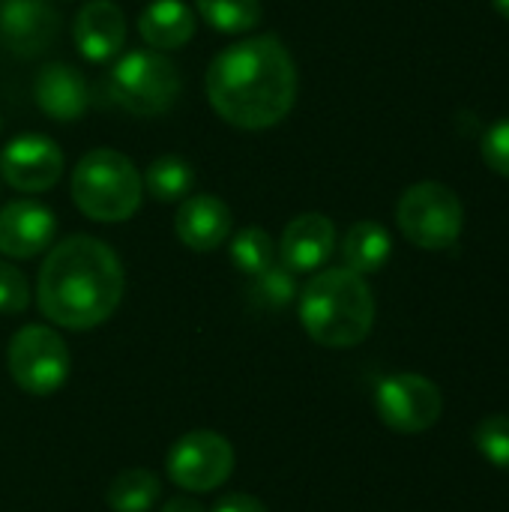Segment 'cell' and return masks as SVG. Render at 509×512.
Returning <instances> with one entry per match:
<instances>
[{
  "mask_svg": "<svg viewBox=\"0 0 509 512\" xmlns=\"http://www.w3.org/2000/svg\"><path fill=\"white\" fill-rule=\"evenodd\" d=\"M204 90L225 123L249 132L270 129L297 102V66L279 36H249L210 60Z\"/></svg>",
  "mask_w": 509,
  "mask_h": 512,
  "instance_id": "obj_1",
  "label": "cell"
},
{
  "mask_svg": "<svg viewBox=\"0 0 509 512\" xmlns=\"http://www.w3.org/2000/svg\"><path fill=\"white\" fill-rule=\"evenodd\" d=\"M126 291L123 264L114 249L90 234H75L51 246L39 267L36 303L42 315L66 330L105 324Z\"/></svg>",
  "mask_w": 509,
  "mask_h": 512,
  "instance_id": "obj_2",
  "label": "cell"
},
{
  "mask_svg": "<svg viewBox=\"0 0 509 512\" xmlns=\"http://www.w3.org/2000/svg\"><path fill=\"white\" fill-rule=\"evenodd\" d=\"M300 324L324 348H354L375 324V297L348 267L315 273L300 291Z\"/></svg>",
  "mask_w": 509,
  "mask_h": 512,
  "instance_id": "obj_3",
  "label": "cell"
},
{
  "mask_svg": "<svg viewBox=\"0 0 509 512\" xmlns=\"http://www.w3.org/2000/svg\"><path fill=\"white\" fill-rule=\"evenodd\" d=\"M144 177L129 156L111 147L90 150L72 171V201L93 222H126L138 213Z\"/></svg>",
  "mask_w": 509,
  "mask_h": 512,
  "instance_id": "obj_4",
  "label": "cell"
},
{
  "mask_svg": "<svg viewBox=\"0 0 509 512\" xmlns=\"http://www.w3.org/2000/svg\"><path fill=\"white\" fill-rule=\"evenodd\" d=\"M396 222L405 240L420 249L441 252L450 249L465 228V207L459 195L435 180H423L405 189L396 204Z\"/></svg>",
  "mask_w": 509,
  "mask_h": 512,
  "instance_id": "obj_5",
  "label": "cell"
},
{
  "mask_svg": "<svg viewBox=\"0 0 509 512\" xmlns=\"http://www.w3.org/2000/svg\"><path fill=\"white\" fill-rule=\"evenodd\" d=\"M6 366L18 390H24L27 396L45 399L66 384L72 357L57 330L45 324H27L9 339Z\"/></svg>",
  "mask_w": 509,
  "mask_h": 512,
  "instance_id": "obj_6",
  "label": "cell"
},
{
  "mask_svg": "<svg viewBox=\"0 0 509 512\" xmlns=\"http://www.w3.org/2000/svg\"><path fill=\"white\" fill-rule=\"evenodd\" d=\"M180 72L162 51H129L111 69L117 102L141 117L165 114L180 96Z\"/></svg>",
  "mask_w": 509,
  "mask_h": 512,
  "instance_id": "obj_7",
  "label": "cell"
},
{
  "mask_svg": "<svg viewBox=\"0 0 509 512\" xmlns=\"http://www.w3.org/2000/svg\"><path fill=\"white\" fill-rule=\"evenodd\" d=\"M375 411L387 429L399 435H420L441 420L444 396L435 381L414 372H399L378 384Z\"/></svg>",
  "mask_w": 509,
  "mask_h": 512,
  "instance_id": "obj_8",
  "label": "cell"
},
{
  "mask_svg": "<svg viewBox=\"0 0 509 512\" xmlns=\"http://www.w3.org/2000/svg\"><path fill=\"white\" fill-rule=\"evenodd\" d=\"M165 471L183 492H213L234 471V447L219 432H189L177 438L165 456Z\"/></svg>",
  "mask_w": 509,
  "mask_h": 512,
  "instance_id": "obj_9",
  "label": "cell"
},
{
  "mask_svg": "<svg viewBox=\"0 0 509 512\" xmlns=\"http://www.w3.org/2000/svg\"><path fill=\"white\" fill-rule=\"evenodd\" d=\"M0 177L18 192H45L63 177V153L39 132L18 135L0 150Z\"/></svg>",
  "mask_w": 509,
  "mask_h": 512,
  "instance_id": "obj_10",
  "label": "cell"
},
{
  "mask_svg": "<svg viewBox=\"0 0 509 512\" xmlns=\"http://www.w3.org/2000/svg\"><path fill=\"white\" fill-rule=\"evenodd\" d=\"M60 33V15L48 0H0V39L18 57L42 54Z\"/></svg>",
  "mask_w": 509,
  "mask_h": 512,
  "instance_id": "obj_11",
  "label": "cell"
},
{
  "mask_svg": "<svg viewBox=\"0 0 509 512\" xmlns=\"http://www.w3.org/2000/svg\"><path fill=\"white\" fill-rule=\"evenodd\" d=\"M54 234H57V219H54V210H48L45 204L30 201V198L3 204L0 252L6 258H15V261L36 258L39 252L51 246Z\"/></svg>",
  "mask_w": 509,
  "mask_h": 512,
  "instance_id": "obj_12",
  "label": "cell"
},
{
  "mask_svg": "<svg viewBox=\"0 0 509 512\" xmlns=\"http://www.w3.org/2000/svg\"><path fill=\"white\" fill-rule=\"evenodd\" d=\"M336 252V225L324 213L294 216L279 237V264L291 273H315Z\"/></svg>",
  "mask_w": 509,
  "mask_h": 512,
  "instance_id": "obj_13",
  "label": "cell"
},
{
  "mask_svg": "<svg viewBox=\"0 0 509 512\" xmlns=\"http://www.w3.org/2000/svg\"><path fill=\"white\" fill-rule=\"evenodd\" d=\"M231 228H234L231 207L222 198L207 195V192L183 198L177 207V216H174L177 240L192 252L219 249L231 237Z\"/></svg>",
  "mask_w": 509,
  "mask_h": 512,
  "instance_id": "obj_14",
  "label": "cell"
},
{
  "mask_svg": "<svg viewBox=\"0 0 509 512\" xmlns=\"http://www.w3.org/2000/svg\"><path fill=\"white\" fill-rule=\"evenodd\" d=\"M72 36L90 63L114 60L126 45V15L114 0H87L75 15Z\"/></svg>",
  "mask_w": 509,
  "mask_h": 512,
  "instance_id": "obj_15",
  "label": "cell"
},
{
  "mask_svg": "<svg viewBox=\"0 0 509 512\" xmlns=\"http://www.w3.org/2000/svg\"><path fill=\"white\" fill-rule=\"evenodd\" d=\"M33 99L45 117L57 123L81 120L90 105V90L84 75L69 63H48L33 81Z\"/></svg>",
  "mask_w": 509,
  "mask_h": 512,
  "instance_id": "obj_16",
  "label": "cell"
},
{
  "mask_svg": "<svg viewBox=\"0 0 509 512\" xmlns=\"http://www.w3.org/2000/svg\"><path fill=\"white\" fill-rule=\"evenodd\" d=\"M195 27V9L183 0H150L138 15V33L153 51L183 48Z\"/></svg>",
  "mask_w": 509,
  "mask_h": 512,
  "instance_id": "obj_17",
  "label": "cell"
},
{
  "mask_svg": "<svg viewBox=\"0 0 509 512\" xmlns=\"http://www.w3.org/2000/svg\"><path fill=\"white\" fill-rule=\"evenodd\" d=\"M390 252H393V240H390V231L381 222H369V219L357 222V225L348 228V234L342 240L345 267L360 273V276L378 273L390 261Z\"/></svg>",
  "mask_w": 509,
  "mask_h": 512,
  "instance_id": "obj_18",
  "label": "cell"
},
{
  "mask_svg": "<svg viewBox=\"0 0 509 512\" xmlns=\"http://www.w3.org/2000/svg\"><path fill=\"white\" fill-rule=\"evenodd\" d=\"M162 483L153 471L144 468H129L120 471L105 492V501L111 512H150V507L159 501Z\"/></svg>",
  "mask_w": 509,
  "mask_h": 512,
  "instance_id": "obj_19",
  "label": "cell"
},
{
  "mask_svg": "<svg viewBox=\"0 0 509 512\" xmlns=\"http://www.w3.org/2000/svg\"><path fill=\"white\" fill-rule=\"evenodd\" d=\"M144 177V189L147 195H153L156 201H183L192 195L195 189V168L183 159V156H159L147 165Z\"/></svg>",
  "mask_w": 509,
  "mask_h": 512,
  "instance_id": "obj_20",
  "label": "cell"
},
{
  "mask_svg": "<svg viewBox=\"0 0 509 512\" xmlns=\"http://www.w3.org/2000/svg\"><path fill=\"white\" fill-rule=\"evenodd\" d=\"M198 15L219 33H246L261 24V0H195Z\"/></svg>",
  "mask_w": 509,
  "mask_h": 512,
  "instance_id": "obj_21",
  "label": "cell"
},
{
  "mask_svg": "<svg viewBox=\"0 0 509 512\" xmlns=\"http://www.w3.org/2000/svg\"><path fill=\"white\" fill-rule=\"evenodd\" d=\"M231 264L246 273V276H258L264 273L270 264H276V243L264 228H243L231 237Z\"/></svg>",
  "mask_w": 509,
  "mask_h": 512,
  "instance_id": "obj_22",
  "label": "cell"
},
{
  "mask_svg": "<svg viewBox=\"0 0 509 512\" xmlns=\"http://www.w3.org/2000/svg\"><path fill=\"white\" fill-rule=\"evenodd\" d=\"M252 300L261 309H285L297 297L294 273L285 264H270L264 273L252 276Z\"/></svg>",
  "mask_w": 509,
  "mask_h": 512,
  "instance_id": "obj_23",
  "label": "cell"
},
{
  "mask_svg": "<svg viewBox=\"0 0 509 512\" xmlns=\"http://www.w3.org/2000/svg\"><path fill=\"white\" fill-rule=\"evenodd\" d=\"M474 444L480 450V456L501 468V471H509V417L507 414H492L486 420L477 423L474 429Z\"/></svg>",
  "mask_w": 509,
  "mask_h": 512,
  "instance_id": "obj_24",
  "label": "cell"
},
{
  "mask_svg": "<svg viewBox=\"0 0 509 512\" xmlns=\"http://www.w3.org/2000/svg\"><path fill=\"white\" fill-rule=\"evenodd\" d=\"M27 306H30L27 276L15 264L0 261V315H21Z\"/></svg>",
  "mask_w": 509,
  "mask_h": 512,
  "instance_id": "obj_25",
  "label": "cell"
},
{
  "mask_svg": "<svg viewBox=\"0 0 509 512\" xmlns=\"http://www.w3.org/2000/svg\"><path fill=\"white\" fill-rule=\"evenodd\" d=\"M483 159L495 174L509 177V117L492 123L486 129V135H483Z\"/></svg>",
  "mask_w": 509,
  "mask_h": 512,
  "instance_id": "obj_26",
  "label": "cell"
},
{
  "mask_svg": "<svg viewBox=\"0 0 509 512\" xmlns=\"http://www.w3.org/2000/svg\"><path fill=\"white\" fill-rule=\"evenodd\" d=\"M210 512H267V507L246 492H231V495L219 498V504Z\"/></svg>",
  "mask_w": 509,
  "mask_h": 512,
  "instance_id": "obj_27",
  "label": "cell"
},
{
  "mask_svg": "<svg viewBox=\"0 0 509 512\" xmlns=\"http://www.w3.org/2000/svg\"><path fill=\"white\" fill-rule=\"evenodd\" d=\"M162 512H207L195 498H189V495H177V498H171L165 507H162Z\"/></svg>",
  "mask_w": 509,
  "mask_h": 512,
  "instance_id": "obj_28",
  "label": "cell"
},
{
  "mask_svg": "<svg viewBox=\"0 0 509 512\" xmlns=\"http://www.w3.org/2000/svg\"><path fill=\"white\" fill-rule=\"evenodd\" d=\"M492 3H495V9H498L504 18H509V0H492Z\"/></svg>",
  "mask_w": 509,
  "mask_h": 512,
  "instance_id": "obj_29",
  "label": "cell"
},
{
  "mask_svg": "<svg viewBox=\"0 0 509 512\" xmlns=\"http://www.w3.org/2000/svg\"><path fill=\"white\" fill-rule=\"evenodd\" d=\"M0 129H3V123H0Z\"/></svg>",
  "mask_w": 509,
  "mask_h": 512,
  "instance_id": "obj_30",
  "label": "cell"
}]
</instances>
